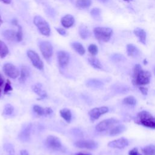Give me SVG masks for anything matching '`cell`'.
Returning <instances> with one entry per match:
<instances>
[{"label":"cell","mask_w":155,"mask_h":155,"mask_svg":"<svg viewBox=\"0 0 155 155\" xmlns=\"http://www.w3.org/2000/svg\"><path fill=\"white\" fill-rule=\"evenodd\" d=\"M123 103L128 105L133 106V105H135L136 104V99L133 96H128L124 99Z\"/></svg>","instance_id":"obj_31"},{"label":"cell","mask_w":155,"mask_h":155,"mask_svg":"<svg viewBox=\"0 0 155 155\" xmlns=\"http://www.w3.org/2000/svg\"><path fill=\"white\" fill-rule=\"evenodd\" d=\"M150 72L143 70L139 64L135 65L133 70V78L132 81L134 85L142 86L147 85L150 82Z\"/></svg>","instance_id":"obj_1"},{"label":"cell","mask_w":155,"mask_h":155,"mask_svg":"<svg viewBox=\"0 0 155 155\" xmlns=\"http://www.w3.org/2000/svg\"><path fill=\"white\" fill-rule=\"evenodd\" d=\"M88 61L93 68L96 69H102V64L98 59L94 57H90L88 59Z\"/></svg>","instance_id":"obj_28"},{"label":"cell","mask_w":155,"mask_h":155,"mask_svg":"<svg viewBox=\"0 0 155 155\" xmlns=\"http://www.w3.org/2000/svg\"><path fill=\"white\" fill-rule=\"evenodd\" d=\"M45 145L50 149L58 150L61 148L62 143L61 140L56 136L50 135L45 139Z\"/></svg>","instance_id":"obj_9"},{"label":"cell","mask_w":155,"mask_h":155,"mask_svg":"<svg viewBox=\"0 0 155 155\" xmlns=\"http://www.w3.org/2000/svg\"><path fill=\"white\" fill-rule=\"evenodd\" d=\"M74 146L79 148L93 150L97 148V143L93 140H79L74 142Z\"/></svg>","instance_id":"obj_10"},{"label":"cell","mask_w":155,"mask_h":155,"mask_svg":"<svg viewBox=\"0 0 155 155\" xmlns=\"http://www.w3.org/2000/svg\"><path fill=\"white\" fill-rule=\"evenodd\" d=\"M13 111H14L13 107L11 104H7L4 107V111H3V114L6 115V116H9V115H11L13 113Z\"/></svg>","instance_id":"obj_33"},{"label":"cell","mask_w":155,"mask_h":155,"mask_svg":"<svg viewBox=\"0 0 155 155\" xmlns=\"http://www.w3.org/2000/svg\"><path fill=\"white\" fill-rule=\"evenodd\" d=\"M1 88H0V94H1Z\"/></svg>","instance_id":"obj_49"},{"label":"cell","mask_w":155,"mask_h":155,"mask_svg":"<svg viewBox=\"0 0 155 155\" xmlns=\"http://www.w3.org/2000/svg\"><path fill=\"white\" fill-rule=\"evenodd\" d=\"M2 2H4V4H9L10 2H11V1L12 0H1Z\"/></svg>","instance_id":"obj_45"},{"label":"cell","mask_w":155,"mask_h":155,"mask_svg":"<svg viewBox=\"0 0 155 155\" xmlns=\"http://www.w3.org/2000/svg\"><path fill=\"white\" fill-rule=\"evenodd\" d=\"M100 1H101V2H106L108 0H99Z\"/></svg>","instance_id":"obj_47"},{"label":"cell","mask_w":155,"mask_h":155,"mask_svg":"<svg viewBox=\"0 0 155 155\" xmlns=\"http://www.w3.org/2000/svg\"><path fill=\"white\" fill-rule=\"evenodd\" d=\"M40 51L46 59H49L53 54V48L51 44L48 41H42L39 44Z\"/></svg>","instance_id":"obj_7"},{"label":"cell","mask_w":155,"mask_h":155,"mask_svg":"<svg viewBox=\"0 0 155 155\" xmlns=\"http://www.w3.org/2000/svg\"><path fill=\"white\" fill-rule=\"evenodd\" d=\"M125 1H131V0H124Z\"/></svg>","instance_id":"obj_48"},{"label":"cell","mask_w":155,"mask_h":155,"mask_svg":"<svg viewBox=\"0 0 155 155\" xmlns=\"http://www.w3.org/2000/svg\"><path fill=\"white\" fill-rule=\"evenodd\" d=\"M128 155H142L138 151L137 148H133L128 152Z\"/></svg>","instance_id":"obj_39"},{"label":"cell","mask_w":155,"mask_h":155,"mask_svg":"<svg viewBox=\"0 0 155 155\" xmlns=\"http://www.w3.org/2000/svg\"><path fill=\"white\" fill-rule=\"evenodd\" d=\"M61 24L65 28H70L74 23V18L71 15H66L61 20Z\"/></svg>","instance_id":"obj_17"},{"label":"cell","mask_w":155,"mask_h":155,"mask_svg":"<svg viewBox=\"0 0 155 155\" xmlns=\"http://www.w3.org/2000/svg\"><path fill=\"white\" fill-rule=\"evenodd\" d=\"M119 122V120L114 118H109L101 121L96 125L95 128L98 132H102L106 131Z\"/></svg>","instance_id":"obj_5"},{"label":"cell","mask_w":155,"mask_h":155,"mask_svg":"<svg viewBox=\"0 0 155 155\" xmlns=\"http://www.w3.org/2000/svg\"><path fill=\"white\" fill-rule=\"evenodd\" d=\"M60 116L67 122L70 123L71 120L72 114L68 108H63L59 111Z\"/></svg>","instance_id":"obj_23"},{"label":"cell","mask_w":155,"mask_h":155,"mask_svg":"<svg viewBox=\"0 0 155 155\" xmlns=\"http://www.w3.org/2000/svg\"><path fill=\"white\" fill-rule=\"evenodd\" d=\"M27 56L31 61L33 65L38 70H42L44 68V63L41 59L39 54L35 51L28 50L27 52Z\"/></svg>","instance_id":"obj_6"},{"label":"cell","mask_w":155,"mask_h":155,"mask_svg":"<svg viewBox=\"0 0 155 155\" xmlns=\"http://www.w3.org/2000/svg\"><path fill=\"white\" fill-rule=\"evenodd\" d=\"M4 74L12 79H16L19 76V71L15 65L11 63H6L2 67Z\"/></svg>","instance_id":"obj_8"},{"label":"cell","mask_w":155,"mask_h":155,"mask_svg":"<svg viewBox=\"0 0 155 155\" xmlns=\"http://www.w3.org/2000/svg\"><path fill=\"white\" fill-rule=\"evenodd\" d=\"M85 84L87 87L94 88H100L104 85V83L97 79H89L86 81Z\"/></svg>","instance_id":"obj_20"},{"label":"cell","mask_w":155,"mask_h":155,"mask_svg":"<svg viewBox=\"0 0 155 155\" xmlns=\"http://www.w3.org/2000/svg\"><path fill=\"white\" fill-rule=\"evenodd\" d=\"M56 30H57V31L58 32V33L59 34V35H62V36H66L67 35V31L65 30V29H64V28H56Z\"/></svg>","instance_id":"obj_40"},{"label":"cell","mask_w":155,"mask_h":155,"mask_svg":"<svg viewBox=\"0 0 155 155\" xmlns=\"http://www.w3.org/2000/svg\"><path fill=\"white\" fill-rule=\"evenodd\" d=\"M31 88H32V90L37 95H38L41 99H44L47 96V94L46 91L44 90L42 84L39 83L34 84L32 85Z\"/></svg>","instance_id":"obj_16"},{"label":"cell","mask_w":155,"mask_h":155,"mask_svg":"<svg viewBox=\"0 0 155 155\" xmlns=\"http://www.w3.org/2000/svg\"><path fill=\"white\" fill-rule=\"evenodd\" d=\"M127 53L129 56H131V57H137L140 54V51L139 49L132 44H127Z\"/></svg>","instance_id":"obj_21"},{"label":"cell","mask_w":155,"mask_h":155,"mask_svg":"<svg viewBox=\"0 0 155 155\" xmlns=\"http://www.w3.org/2000/svg\"><path fill=\"white\" fill-rule=\"evenodd\" d=\"M12 90H13V88L11 86V82L8 79H7V81L5 84L4 88V93L6 94V93H8L9 91H12Z\"/></svg>","instance_id":"obj_37"},{"label":"cell","mask_w":155,"mask_h":155,"mask_svg":"<svg viewBox=\"0 0 155 155\" xmlns=\"http://www.w3.org/2000/svg\"><path fill=\"white\" fill-rule=\"evenodd\" d=\"M16 32L13 30H6L3 32L4 37L9 41H13L16 39Z\"/></svg>","instance_id":"obj_27"},{"label":"cell","mask_w":155,"mask_h":155,"mask_svg":"<svg viewBox=\"0 0 155 155\" xmlns=\"http://www.w3.org/2000/svg\"><path fill=\"white\" fill-rule=\"evenodd\" d=\"M57 58L59 65L61 67H66L70 61V55L68 52L65 51H59L57 53Z\"/></svg>","instance_id":"obj_13"},{"label":"cell","mask_w":155,"mask_h":155,"mask_svg":"<svg viewBox=\"0 0 155 155\" xmlns=\"http://www.w3.org/2000/svg\"><path fill=\"white\" fill-rule=\"evenodd\" d=\"M30 74V71L28 67L23 65L21 68V73L19 75V81L21 83H24L26 79L29 77Z\"/></svg>","instance_id":"obj_19"},{"label":"cell","mask_w":155,"mask_h":155,"mask_svg":"<svg viewBox=\"0 0 155 155\" xmlns=\"http://www.w3.org/2000/svg\"><path fill=\"white\" fill-rule=\"evenodd\" d=\"M126 130V127L125 125H117L115 127H113L111 128V130H110L109 132V134L110 136H116L122 133H123L124 131H125Z\"/></svg>","instance_id":"obj_22"},{"label":"cell","mask_w":155,"mask_h":155,"mask_svg":"<svg viewBox=\"0 0 155 155\" xmlns=\"http://www.w3.org/2000/svg\"><path fill=\"white\" fill-rule=\"evenodd\" d=\"M91 4V0H77L76 5L80 9H84L89 7Z\"/></svg>","instance_id":"obj_26"},{"label":"cell","mask_w":155,"mask_h":155,"mask_svg":"<svg viewBox=\"0 0 155 155\" xmlns=\"http://www.w3.org/2000/svg\"><path fill=\"white\" fill-rule=\"evenodd\" d=\"M71 47L73 48V49L77 52L80 55H84L85 53V50L84 48V47H83V45L78 42H73L71 44Z\"/></svg>","instance_id":"obj_24"},{"label":"cell","mask_w":155,"mask_h":155,"mask_svg":"<svg viewBox=\"0 0 155 155\" xmlns=\"http://www.w3.org/2000/svg\"><path fill=\"white\" fill-rule=\"evenodd\" d=\"M109 109L107 107H96L91 109L88 112V115L90 116V118L91 120L94 121L95 120H97L99 119L102 115L107 113Z\"/></svg>","instance_id":"obj_11"},{"label":"cell","mask_w":155,"mask_h":155,"mask_svg":"<svg viewBox=\"0 0 155 155\" xmlns=\"http://www.w3.org/2000/svg\"><path fill=\"white\" fill-rule=\"evenodd\" d=\"M4 149L8 154V155H15V148L13 145L10 143H5L4 144Z\"/></svg>","instance_id":"obj_32"},{"label":"cell","mask_w":155,"mask_h":155,"mask_svg":"<svg viewBox=\"0 0 155 155\" xmlns=\"http://www.w3.org/2000/svg\"><path fill=\"white\" fill-rule=\"evenodd\" d=\"M134 33L137 37L140 42H141L143 44H146L147 34L143 29L140 28H135L134 30Z\"/></svg>","instance_id":"obj_18"},{"label":"cell","mask_w":155,"mask_h":155,"mask_svg":"<svg viewBox=\"0 0 155 155\" xmlns=\"http://www.w3.org/2000/svg\"><path fill=\"white\" fill-rule=\"evenodd\" d=\"M2 24V19L1 16V15H0V26Z\"/></svg>","instance_id":"obj_46"},{"label":"cell","mask_w":155,"mask_h":155,"mask_svg":"<svg viewBox=\"0 0 155 155\" xmlns=\"http://www.w3.org/2000/svg\"><path fill=\"white\" fill-rule=\"evenodd\" d=\"M142 151L144 155H155V145H147L144 147Z\"/></svg>","instance_id":"obj_29"},{"label":"cell","mask_w":155,"mask_h":155,"mask_svg":"<svg viewBox=\"0 0 155 155\" xmlns=\"http://www.w3.org/2000/svg\"><path fill=\"white\" fill-rule=\"evenodd\" d=\"M79 33L82 39H85L90 36V32L85 25H82L79 27Z\"/></svg>","instance_id":"obj_25"},{"label":"cell","mask_w":155,"mask_h":155,"mask_svg":"<svg viewBox=\"0 0 155 155\" xmlns=\"http://www.w3.org/2000/svg\"><path fill=\"white\" fill-rule=\"evenodd\" d=\"M8 53V48L6 44L0 40V58H5Z\"/></svg>","instance_id":"obj_30"},{"label":"cell","mask_w":155,"mask_h":155,"mask_svg":"<svg viewBox=\"0 0 155 155\" xmlns=\"http://www.w3.org/2000/svg\"><path fill=\"white\" fill-rule=\"evenodd\" d=\"M128 145V141L127 139L122 137L116 140L110 141L108 143V146L113 148L122 149Z\"/></svg>","instance_id":"obj_14"},{"label":"cell","mask_w":155,"mask_h":155,"mask_svg":"<svg viewBox=\"0 0 155 155\" xmlns=\"http://www.w3.org/2000/svg\"><path fill=\"white\" fill-rule=\"evenodd\" d=\"M93 32L96 38L102 42H108L113 35V30L108 27H95Z\"/></svg>","instance_id":"obj_3"},{"label":"cell","mask_w":155,"mask_h":155,"mask_svg":"<svg viewBox=\"0 0 155 155\" xmlns=\"http://www.w3.org/2000/svg\"><path fill=\"white\" fill-rule=\"evenodd\" d=\"M139 90L143 95H147V93H148V88L145 87L140 86L139 87Z\"/></svg>","instance_id":"obj_41"},{"label":"cell","mask_w":155,"mask_h":155,"mask_svg":"<svg viewBox=\"0 0 155 155\" xmlns=\"http://www.w3.org/2000/svg\"><path fill=\"white\" fill-rule=\"evenodd\" d=\"M101 11L99 8H94L91 10L90 13L91 15V16L95 18H97L98 17H99V16L101 15Z\"/></svg>","instance_id":"obj_38"},{"label":"cell","mask_w":155,"mask_h":155,"mask_svg":"<svg viewBox=\"0 0 155 155\" xmlns=\"http://www.w3.org/2000/svg\"><path fill=\"white\" fill-rule=\"evenodd\" d=\"M33 22L37 27L40 33L45 36L50 35V28L48 23L41 16L36 15L33 19Z\"/></svg>","instance_id":"obj_4"},{"label":"cell","mask_w":155,"mask_h":155,"mask_svg":"<svg viewBox=\"0 0 155 155\" xmlns=\"http://www.w3.org/2000/svg\"><path fill=\"white\" fill-rule=\"evenodd\" d=\"M4 82V78H3V76H2V74L0 73V87H1V86L3 85Z\"/></svg>","instance_id":"obj_43"},{"label":"cell","mask_w":155,"mask_h":155,"mask_svg":"<svg viewBox=\"0 0 155 155\" xmlns=\"http://www.w3.org/2000/svg\"><path fill=\"white\" fill-rule=\"evenodd\" d=\"M111 58L114 62H122L125 60V58L122 54H120L119 53H114L112 54Z\"/></svg>","instance_id":"obj_34"},{"label":"cell","mask_w":155,"mask_h":155,"mask_svg":"<svg viewBox=\"0 0 155 155\" xmlns=\"http://www.w3.org/2000/svg\"><path fill=\"white\" fill-rule=\"evenodd\" d=\"M32 128V124L29 123L25 125L21 130L18 134L19 139L23 142H27L30 139L31 130Z\"/></svg>","instance_id":"obj_12"},{"label":"cell","mask_w":155,"mask_h":155,"mask_svg":"<svg viewBox=\"0 0 155 155\" xmlns=\"http://www.w3.org/2000/svg\"><path fill=\"white\" fill-rule=\"evenodd\" d=\"M20 155H29V153L27 150H22L20 151Z\"/></svg>","instance_id":"obj_42"},{"label":"cell","mask_w":155,"mask_h":155,"mask_svg":"<svg viewBox=\"0 0 155 155\" xmlns=\"http://www.w3.org/2000/svg\"><path fill=\"white\" fill-rule=\"evenodd\" d=\"M33 110L34 112L39 116H48L53 113V110L50 107L44 108L38 105H33Z\"/></svg>","instance_id":"obj_15"},{"label":"cell","mask_w":155,"mask_h":155,"mask_svg":"<svg viewBox=\"0 0 155 155\" xmlns=\"http://www.w3.org/2000/svg\"><path fill=\"white\" fill-rule=\"evenodd\" d=\"M75 155H91L90 153H82V152H79L78 153H76Z\"/></svg>","instance_id":"obj_44"},{"label":"cell","mask_w":155,"mask_h":155,"mask_svg":"<svg viewBox=\"0 0 155 155\" xmlns=\"http://www.w3.org/2000/svg\"><path fill=\"white\" fill-rule=\"evenodd\" d=\"M88 52L93 56H95L97 54L98 52V48L96 45L95 44H90L88 47Z\"/></svg>","instance_id":"obj_35"},{"label":"cell","mask_w":155,"mask_h":155,"mask_svg":"<svg viewBox=\"0 0 155 155\" xmlns=\"http://www.w3.org/2000/svg\"><path fill=\"white\" fill-rule=\"evenodd\" d=\"M135 122L145 127L155 129V117L147 111H141L136 116Z\"/></svg>","instance_id":"obj_2"},{"label":"cell","mask_w":155,"mask_h":155,"mask_svg":"<svg viewBox=\"0 0 155 155\" xmlns=\"http://www.w3.org/2000/svg\"><path fill=\"white\" fill-rule=\"evenodd\" d=\"M18 29L16 35V40L18 42H20L22 39V27L20 25H18Z\"/></svg>","instance_id":"obj_36"}]
</instances>
